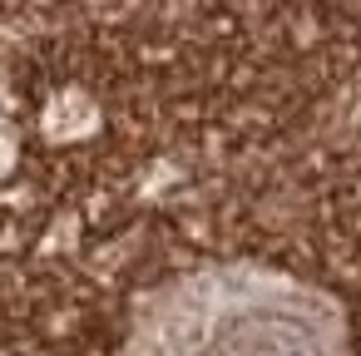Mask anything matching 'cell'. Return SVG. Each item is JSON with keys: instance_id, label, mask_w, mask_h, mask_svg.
<instances>
[{"instance_id": "1", "label": "cell", "mask_w": 361, "mask_h": 356, "mask_svg": "<svg viewBox=\"0 0 361 356\" xmlns=\"http://www.w3.org/2000/svg\"><path fill=\"white\" fill-rule=\"evenodd\" d=\"M351 331L331 292L262 267L208 262L159 282L124 356H346Z\"/></svg>"}]
</instances>
